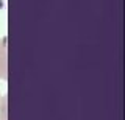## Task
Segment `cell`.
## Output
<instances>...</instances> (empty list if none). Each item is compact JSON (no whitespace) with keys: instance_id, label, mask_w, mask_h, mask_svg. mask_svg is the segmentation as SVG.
Here are the masks:
<instances>
[{"instance_id":"obj_1","label":"cell","mask_w":125,"mask_h":120,"mask_svg":"<svg viewBox=\"0 0 125 120\" xmlns=\"http://www.w3.org/2000/svg\"><path fill=\"white\" fill-rule=\"evenodd\" d=\"M8 75V55H6V39H0V78L6 80Z\"/></svg>"},{"instance_id":"obj_2","label":"cell","mask_w":125,"mask_h":120,"mask_svg":"<svg viewBox=\"0 0 125 120\" xmlns=\"http://www.w3.org/2000/svg\"><path fill=\"white\" fill-rule=\"evenodd\" d=\"M6 97L0 94V120H8V114H6Z\"/></svg>"}]
</instances>
